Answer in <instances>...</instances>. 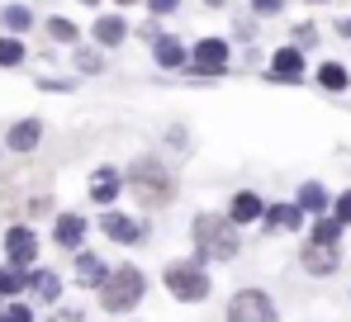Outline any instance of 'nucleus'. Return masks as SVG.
<instances>
[{
	"label": "nucleus",
	"instance_id": "6",
	"mask_svg": "<svg viewBox=\"0 0 351 322\" xmlns=\"http://www.w3.org/2000/svg\"><path fill=\"white\" fill-rule=\"evenodd\" d=\"M5 251H10V261H14V266H29V261H34V251H38V242H34V232H29V227H14V232L5 237Z\"/></svg>",
	"mask_w": 351,
	"mask_h": 322
},
{
	"label": "nucleus",
	"instance_id": "15",
	"mask_svg": "<svg viewBox=\"0 0 351 322\" xmlns=\"http://www.w3.org/2000/svg\"><path fill=\"white\" fill-rule=\"evenodd\" d=\"M19 62H24V43L0 38V66H19Z\"/></svg>",
	"mask_w": 351,
	"mask_h": 322
},
{
	"label": "nucleus",
	"instance_id": "21",
	"mask_svg": "<svg viewBox=\"0 0 351 322\" xmlns=\"http://www.w3.org/2000/svg\"><path fill=\"white\" fill-rule=\"evenodd\" d=\"M5 24H10V29H29V10H24V5H10V10H5Z\"/></svg>",
	"mask_w": 351,
	"mask_h": 322
},
{
	"label": "nucleus",
	"instance_id": "17",
	"mask_svg": "<svg viewBox=\"0 0 351 322\" xmlns=\"http://www.w3.org/2000/svg\"><path fill=\"white\" fill-rule=\"evenodd\" d=\"M318 81H323L328 90H342V86H347V71H342V66H323V71H318Z\"/></svg>",
	"mask_w": 351,
	"mask_h": 322
},
{
	"label": "nucleus",
	"instance_id": "12",
	"mask_svg": "<svg viewBox=\"0 0 351 322\" xmlns=\"http://www.w3.org/2000/svg\"><path fill=\"white\" fill-rule=\"evenodd\" d=\"M105 232H110V237H119V242H133V237H138V227H133L128 218H119V214L105 218Z\"/></svg>",
	"mask_w": 351,
	"mask_h": 322
},
{
	"label": "nucleus",
	"instance_id": "10",
	"mask_svg": "<svg viewBox=\"0 0 351 322\" xmlns=\"http://www.w3.org/2000/svg\"><path fill=\"white\" fill-rule=\"evenodd\" d=\"M81 232H86V223H81L76 214H62L58 218V242H62V247H76V242H81Z\"/></svg>",
	"mask_w": 351,
	"mask_h": 322
},
{
	"label": "nucleus",
	"instance_id": "14",
	"mask_svg": "<svg viewBox=\"0 0 351 322\" xmlns=\"http://www.w3.org/2000/svg\"><path fill=\"white\" fill-rule=\"evenodd\" d=\"M95 38H100V43H119V38H123V19H100V24H95Z\"/></svg>",
	"mask_w": 351,
	"mask_h": 322
},
{
	"label": "nucleus",
	"instance_id": "29",
	"mask_svg": "<svg viewBox=\"0 0 351 322\" xmlns=\"http://www.w3.org/2000/svg\"><path fill=\"white\" fill-rule=\"evenodd\" d=\"M58 322H81V313H58Z\"/></svg>",
	"mask_w": 351,
	"mask_h": 322
},
{
	"label": "nucleus",
	"instance_id": "19",
	"mask_svg": "<svg viewBox=\"0 0 351 322\" xmlns=\"http://www.w3.org/2000/svg\"><path fill=\"white\" fill-rule=\"evenodd\" d=\"M276 71H280V76H294V71H299V53H294V48H285V53L276 57Z\"/></svg>",
	"mask_w": 351,
	"mask_h": 322
},
{
	"label": "nucleus",
	"instance_id": "8",
	"mask_svg": "<svg viewBox=\"0 0 351 322\" xmlns=\"http://www.w3.org/2000/svg\"><path fill=\"white\" fill-rule=\"evenodd\" d=\"M38 133H43V123L38 119H24V123L10 128V147L14 152H29V147H38Z\"/></svg>",
	"mask_w": 351,
	"mask_h": 322
},
{
	"label": "nucleus",
	"instance_id": "23",
	"mask_svg": "<svg viewBox=\"0 0 351 322\" xmlns=\"http://www.w3.org/2000/svg\"><path fill=\"white\" fill-rule=\"evenodd\" d=\"M299 199H304L308 209H323V190H318V185H304V195H299Z\"/></svg>",
	"mask_w": 351,
	"mask_h": 322
},
{
	"label": "nucleus",
	"instance_id": "3",
	"mask_svg": "<svg viewBox=\"0 0 351 322\" xmlns=\"http://www.w3.org/2000/svg\"><path fill=\"white\" fill-rule=\"evenodd\" d=\"M195 242L204 247V256H233V251H237L233 227H228V223H223L219 214L195 218Z\"/></svg>",
	"mask_w": 351,
	"mask_h": 322
},
{
	"label": "nucleus",
	"instance_id": "9",
	"mask_svg": "<svg viewBox=\"0 0 351 322\" xmlns=\"http://www.w3.org/2000/svg\"><path fill=\"white\" fill-rule=\"evenodd\" d=\"M304 266L313 270V275H328V270L337 266V256H332V247H328V242H318V247H308V251H304Z\"/></svg>",
	"mask_w": 351,
	"mask_h": 322
},
{
	"label": "nucleus",
	"instance_id": "24",
	"mask_svg": "<svg viewBox=\"0 0 351 322\" xmlns=\"http://www.w3.org/2000/svg\"><path fill=\"white\" fill-rule=\"evenodd\" d=\"M76 275H81V280H100V266H95L90 256H81V266H76Z\"/></svg>",
	"mask_w": 351,
	"mask_h": 322
},
{
	"label": "nucleus",
	"instance_id": "30",
	"mask_svg": "<svg viewBox=\"0 0 351 322\" xmlns=\"http://www.w3.org/2000/svg\"><path fill=\"white\" fill-rule=\"evenodd\" d=\"M119 5H128V0H119Z\"/></svg>",
	"mask_w": 351,
	"mask_h": 322
},
{
	"label": "nucleus",
	"instance_id": "27",
	"mask_svg": "<svg viewBox=\"0 0 351 322\" xmlns=\"http://www.w3.org/2000/svg\"><path fill=\"white\" fill-rule=\"evenodd\" d=\"M337 223H351V195L337 199Z\"/></svg>",
	"mask_w": 351,
	"mask_h": 322
},
{
	"label": "nucleus",
	"instance_id": "11",
	"mask_svg": "<svg viewBox=\"0 0 351 322\" xmlns=\"http://www.w3.org/2000/svg\"><path fill=\"white\" fill-rule=\"evenodd\" d=\"M261 214V199L256 195H237L233 199V223H247V218H256Z\"/></svg>",
	"mask_w": 351,
	"mask_h": 322
},
{
	"label": "nucleus",
	"instance_id": "26",
	"mask_svg": "<svg viewBox=\"0 0 351 322\" xmlns=\"http://www.w3.org/2000/svg\"><path fill=\"white\" fill-rule=\"evenodd\" d=\"M294 223H299L294 209H276V227H294Z\"/></svg>",
	"mask_w": 351,
	"mask_h": 322
},
{
	"label": "nucleus",
	"instance_id": "16",
	"mask_svg": "<svg viewBox=\"0 0 351 322\" xmlns=\"http://www.w3.org/2000/svg\"><path fill=\"white\" fill-rule=\"evenodd\" d=\"M157 57H162V66H180V43H176V38H162V43H157Z\"/></svg>",
	"mask_w": 351,
	"mask_h": 322
},
{
	"label": "nucleus",
	"instance_id": "22",
	"mask_svg": "<svg viewBox=\"0 0 351 322\" xmlns=\"http://www.w3.org/2000/svg\"><path fill=\"white\" fill-rule=\"evenodd\" d=\"M0 322H34V313H29L24 304H10V308H5V318H0Z\"/></svg>",
	"mask_w": 351,
	"mask_h": 322
},
{
	"label": "nucleus",
	"instance_id": "20",
	"mask_svg": "<svg viewBox=\"0 0 351 322\" xmlns=\"http://www.w3.org/2000/svg\"><path fill=\"white\" fill-rule=\"evenodd\" d=\"M48 34L62 38V43H71V38H76V24H66V19H48Z\"/></svg>",
	"mask_w": 351,
	"mask_h": 322
},
{
	"label": "nucleus",
	"instance_id": "4",
	"mask_svg": "<svg viewBox=\"0 0 351 322\" xmlns=\"http://www.w3.org/2000/svg\"><path fill=\"white\" fill-rule=\"evenodd\" d=\"M228 322H276V308L261 289H242L228 304Z\"/></svg>",
	"mask_w": 351,
	"mask_h": 322
},
{
	"label": "nucleus",
	"instance_id": "5",
	"mask_svg": "<svg viewBox=\"0 0 351 322\" xmlns=\"http://www.w3.org/2000/svg\"><path fill=\"white\" fill-rule=\"evenodd\" d=\"M167 289L176 299H185V304H199L209 294V280H204V270H195V266H171L167 270Z\"/></svg>",
	"mask_w": 351,
	"mask_h": 322
},
{
	"label": "nucleus",
	"instance_id": "13",
	"mask_svg": "<svg viewBox=\"0 0 351 322\" xmlns=\"http://www.w3.org/2000/svg\"><path fill=\"white\" fill-rule=\"evenodd\" d=\"M114 190H119V175H114V171H100V180L90 185V195H95L100 204H105V199H114Z\"/></svg>",
	"mask_w": 351,
	"mask_h": 322
},
{
	"label": "nucleus",
	"instance_id": "7",
	"mask_svg": "<svg viewBox=\"0 0 351 322\" xmlns=\"http://www.w3.org/2000/svg\"><path fill=\"white\" fill-rule=\"evenodd\" d=\"M223 62H228V43H219V38H204L195 48V66H204V71H219Z\"/></svg>",
	"mask_w": 351,
	"mask_h": 322
},
{
	"label": "nucleus",
	"instance_id": "1",
	"mask_svg": "<svg viewBox=\"0 0 351 322\" xmlns=\"http://www.w3.org/2000/svg\"><path fill=\"white\" fill-rule=\"evenodd\" d=\"M128 185H133V195H138L143 209H162V204H171V195H176L171 171H167L162 161H152V157H143L138 166H133Z\"/></svg>",
	"mask_w": 351,
	"mask_h": 322
},
{
	"label": "nucleus",
	"instance_id": "25",
	"mask_svg": "<svg viewBox=\"0 0 351 322\" xmlns=\"http://www.w3.org/2000/svg\"><path fill=\"white\" fill-rule=\"evenodd\" d=\"M19 289V275L14 270H0V294H14Z\"/></svg>",
	"mask_w": 351,
	"mask_h": 322
},
{
	"label": "nucleus",
	"instance_id": "18",
	"mask_svg": "<svg viewBox=\"0 0 351 322\" xmlns=\"http://www.w3.org/2000/svg\"><path fill=\"white\" fill-rule=\"evenodd\" d=\"M34 289H38L43 299H58V275H48V270H43V275H34Z\"/></svg>",
	"mask_w": 351,
	"mask_h": 322
},
{
	"label": "nucleus",
	"instance_id": "28",
	"mask_svg": "<svg viewBox=\"0 0 351 322\" xmlns=\"http://www.w3.org/2000/svg\"><path fill=\"white\" fill-rule=\"evenodd\" d=\"M256 10H280V0H256Z\"/></svg>",
	"mask_w": 351,
	"mask_h": 322
},
{
	"label": "nucleus",
	"instance_id": "2",
	"mask_svg": "<svg viewBox=\"0 0 351 322\" xmlns=\"http://www.w3.org/2000/svg\"><path fill=\"white\" fill-rule=\"evenodd\" d=\"M143 299V275L133 266H119L110 280H105V289H100V304L110 308V313H123V308H133Z\"/></svg>",
	"mask_w": 351,
	"mask_h": 322
},
{
	"label": "nucleus",
	"instance_id": "31",
	"mask_svg": "<svg viewBox=\"0 0 351 322\" xmlns=\"http://www.w3.org/2000/svg\"><path fill=\"white\" fill-rule=\"evenodd\" d=\"M214 5H219V0H214Z\"/></svg>",
	"mask_w": 351,
	"mask_h": 322
}]
</instances>
